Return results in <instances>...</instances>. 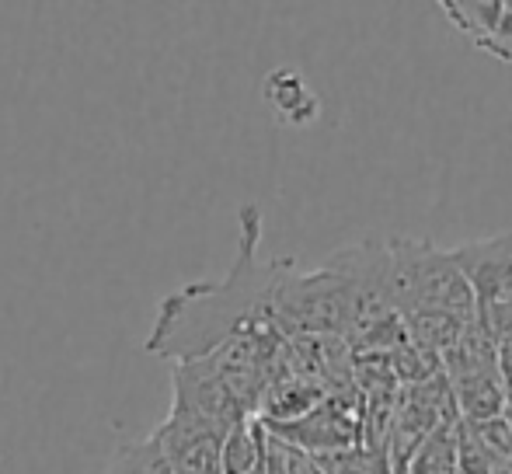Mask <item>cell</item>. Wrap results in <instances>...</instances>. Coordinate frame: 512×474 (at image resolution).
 Instances as JSON below:
<instances>
[{
	"instance_id": "ba28073f",
	"label": "cell",
	"mask_w": 512,
	"mask_h": 474,
	"mask_svg": "<svg viewBox=\"0 0 512 474\" xmlns=\"http://www.w3.org/2000/svg\"><path fill=\"white\" fill-rule=\"evenodd\" d=\"M443 18L457 28L460 35L478 46L485 35H492V28L499 25V14H502V0H443L439 4Z\"/></svg>"
},
{
	"instance_id": "5b68a950",
	"label": "cell",
	"mask_w": 512,
	"mask_h": 474,
	"mask_svg": "<svg viewBox=\"0 0 512 474\" xmlns=\"http://www.w3.org/2000/svg\"><path fill=\"white\" fill-rule=\"evenodd\" d=\"M478 307H512V231L450 248Z\"/></svg>"
},
{
	"instance_id": "3957f363",
	"label": "cell",
	"mask_w": 512,
	"mask_h": 474,
	"mask_svg": "<svg viewBox=\"0 0 512 474\" xmlns=\"http://www.w3.org/2000/svg\"><path fill=\"white\" fill-rule=\"evenodd\" d=\"M265 436L304 457H328L363 447V398L359 391L331 394L293 422H262Z\"/></svg>"
},
{
	"instance_id": "277c9868",
	"label": "cell",
	"mask_w": 512,
	"mask_h": 474,
	"mask_svg": "<svg viewBox=\"0 0 512 474\" xmlns=\"http://www.w3.org/2000/svg\"><path fill=\"white\" fill-rule=\"evenodd\" d=\"M157 461L168 474H223L220 471V443L223 436L206 422L171 408L164 422L147 436Z\"/></svg>"
},
{
	"instance_id": "30bf717a",
	"label": "cell",
	"mask_w": 512,
	"mask_h": 474,
	"mask_svg": "<svg viewBox=\"0 0 512 474\" xmlns=\"http://www.w3.org/2000/svg\"><path fill=\"white\" fill-rule=\"evenodd\" d=\"M467 426H471V433L478 436V443L488 450V454H492V461L499 464V468L512 461V422H509V415H495V419L467 422Z\"/></svg>"
},
{
	"instance_id": "8fae6325",
	"label": "cell",
	"mask_w": 512,
	"mask_h": 474,
	"mask_svg": "<svg viewBox=\"0 0 512 474\" xmlns=\"http://www.w3.org/2000/svg\"><path fill=\"white\" fill-rule=\"evenodd\" d=\"M478 49L492 60L506 63L512 67V0H502V14H499V25L492 28V35L478 42Z\"/></svg>"
},
{
	"instance_id": "7a4b0ae2",
	"label": "cell",
	"mask_w": 512,
	"mask_h": 474,
	"mask_svg": "<svg viewBox=\"0 0 512 474\" xmlns=\"http://www.w3.org/2000/svg\"><path fill=\"white\" fill-rule=\"evenodd\" d=\"M387 255H391V297L401 325L418 318L471 325L478 318V300L453 262L450 248H436L432 241L418 237H394L387 241Z\"/></svg>"
},
{
	"instance_id": "6da1fadb",
	"label": "cell",
	"mask_w": 512,
	"mask_h": 474,
	"mask_svg": "<svg viewBox=\"0 0 512 474\" xmlns=\"http://www.w3.org/2000/svg\"><path fill=\"white\" fill-rule=\"evenodd\" d=\"M258 248H262V213L258 206H244L237 258L230 272L216 283H189L168 293L157 307L154 328L143 349L178 366L209 356L223 342L244 332L276 328L272 325V293L290 258L265 262Z\"/></svg>"
},
{
	"instance_id": "8992f818",
	"label": "cell",
	"mask_w": 512,
	"mask_h": 474,
	"mask_svg": "<svg viewBox=\"0 0 512 474\" xmlns=\"http://www.w3.org/2000/svg\"><path fill=\"white\" fill-rule=\"evenodd\" d=\"M265 98H269V105L276 109V116L283 122H293V126H307V122H314L317 112H321L314 91L307 88V81L297 70H276V74L265 81Z\"/></svg>"
},
{
	"instance_id": "9c48e42d",
	"label": "cell",
	"mask_w": 512,
	"mask_h": 474,
	"mask_svg": "<svg viewBox=\"0 0 512 474\" xmlns=\"http://www.w3.org/2000/svg\"><path fill=\"white\" fill-rule=\"evenodd\" d=\"M405 474H460L457 468V422L439 426L422 447L411 454Z\"/></svg>"
},
{
	"instance_id": "7c38bea8",
	"label": "cell",
	"mask_w": 512,
	"mask_h": 474,
	"mask_svg": "<svg viewBox=\"0 0 512 474\" xmlns=\"http://www.w3.org/2000/svg\"><path fill=\"white\" fill-rule=\"evenodd\" d=\"M102 474H150V443L140 440L122 447Z\"/></svg>"
},
{
	"instance_id": "52a82bcc",
	"label": "cell",
	"mask_w": 512,
	"mask_h": 474,
	"mask_svg": "<svg viewBox=\"0 0 512 474\" xmlns=\"http://www.w3.org/2000/svg\"><path fill=\"white\" fill-rule=\"evenodd\" d=\"M265 447H269V436H265L262 422L258 419L237 422L220 443V471L223 474H251L265 461Z\"/></svg>"
}]
</instances>
